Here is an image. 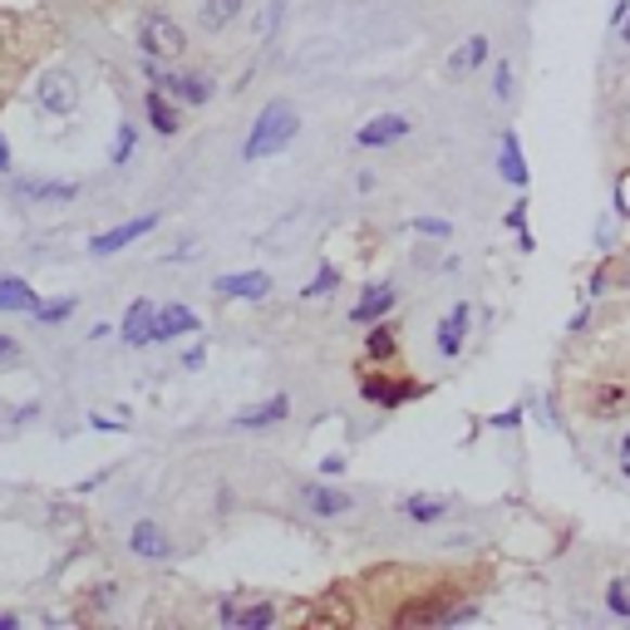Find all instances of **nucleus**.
Wrapping results in <instances>:
<instances>
[{"label":"nucleus","instance_id":"obj_15","mask_svg":"<svg viewBox=\"0 0 630 630\" xmlns=\"http://www.w3.org/2000/svg\"><path fill=\"white\" fill-rule=\"evenodd\" d=\"M483 60H488V35H468V40H463L459 50L449 54V75H453V79H463L468 69H478Z\"/></svg>","mask_w":630,"mask_h":630},{"label":"nucleus","instance_id":"obj_1","mask_svg":"<svg viewBox=\"0 0 630 630\" xmlns=\"http://www.w3.org/2000/svg\"><path fill=\"white\" fill-rule=\"evenodd\" d=\"M577 409L591 419V424H616V419L630 414V374H596L577 389Z\"/></svg>","mask_w":630,"mask_h":630},{"label":"nucleus","instance_id":"obj_8","mask_svg":"<svg viewBox=\"0 0 630 630\" xmlns=\"http://www.w3.org/2000/svg\"><path fill=\"white\" fill-rule=\"evenodd\" d=\"M158 335V310L153 300H133L129 316H124V345H153Z\"/></svg>","mask_w":630,"mask_h":630},{"label":"nucleus","instance_id":"obj_6","mask_svg":"<svg viewBox=\"0 0 630 630\" xmlns=\"http://www.w3.org/2000/svg\"><path fill=\"white\" fill-rule=\"evenodd\" d=\"M360 395L370 399V404L395 409V404H409V399L424 395V385H409V380H380V374H370V380L360 385Z\"/></svg>","mask_w":630,"mask_h":630},{"label":"nucleus","instance_id":"obj_16","mask_svg":"<svg viewBox=\"0 0 630 630\" xmlns=\"http://www.w3.org/2000/svg\"><path fill=\"white\" fill-rule=\"evenodd\" d=\"M242 11H246V0H203L197 25H203V30H227V25H232Z\"/></svg>","mask_w":630,"mask_h":630},{"label":"nucleus","instance_id":"obj_13","mask_svg":"<svg viewBox=\"0 0 630 630\" xmlns=\"http://www.w3.org/2000/svg\"><path fill=\"white\" fill-rule=\"evenodd\" d=\"M217 291L222 296H242V300H261L271 291L267 271H242V277H217Z\"/></svg>","mask_w":630,"mask_h":630},{"label":"nucleus","instance_id":"obj_9","mask_svg":"<svg viewBox=\"0 0 630 630\" xmlns=\"http://www.w3.org/2000/svg\"><path fill=\"white\" fill-rule=\"evenodd\" d=\"M409 133V118H399V114H380V118H370L360 133H355V143L360 149H385V143H395V139H404Z\"/></svg>","mask_w":630,"mask_h":630},{"label":"nucleus","instance_id":"obj_30","mask_svg":"<svg viewBox=\"0 0 630 630\" xmlns=\"http://www.w3.org/2000/svg\"><path fill=\"white\" fill-rule=\"evenodd\" d=\"M606 281H610V286H626V291H630V252L610 261V267H606Z\"/></svg>","mask_w":630,"mask_h":630},{"label":"nucleus","instance_id":"obj_26","mask_svg":"<svg viewBox=\"0 0 630 630\" xmlns=\"http://www.w3.org/2000/svg\"><path fill=\"white\" fill-rule=\"evenodd\" d=\"M30 197H40V203H69V197H79L75 182H35V188H25Z\"/></svg>","mask_w":630,"mask_h":630},{"label":"nucleus","instance_id":"obj_11","mask_svg":"<svg viewBox=\"0 0 630 630\" xmlns=\"http://www.w3.org/2000/svg\"><path fill=\"white\" fill-rule=\"evenodd\" d=\"M389 310H395V286H370L360 300H355L350 321L355 325H374L380 316H389Z\"/></svg>","mask_w":630,"mask_h":630},{"label":"nucleus","instance_id":"obj_21","mask_svg":"<svg viewBox=\"0 0 630 630\" xmlns=\"http://www.w3.org/2000/svg\"><path fill=\"white\" fill-rule=\"evenodd\" d=\"M306 620H310V626H350V620H355V606H345L340 596H331V601H321V606L310 610Z\"/></svg>","mask_w":630,"mask_h":630},{"label":"nucleus","instance_id":"obj_31","mask_svg":"<svg viewBox=\"0 0 630 630\" xmlns=\"http://www.w3.org/2000/svg\"><path fill=\"white\" fill-rule=\"evenodd\" d=\"M129 153H133V129L124 124V129H118V143H114V163H129Z\"/></svg>","mask_w":630,"mask_h":630},{"label":"nucleus","instance_id":"obj_39","mask_svg":"<svg viewBox=\"0 0 630 630\" xmlns=\"http://www.w3.org/2000/svg\"><path fill=\"white\" fill-rule=\"evenodd\" d=\"M620 40H626V44H630V21H626V25H620Z\"/></svg>","mask_w":630,"mask_h":630},{"label":"nucleus","instance_id":"obj_22","mask_svg":"<svg viewBox=\"0 0 630 630\" xmlns=\"http://www.w3.org/2000/svg\"><path fill=\"white\" fill-rule=\"evenodd\" d=\"M75 306H79L75 296H60V300H35V321H40V325H60V321H69V316H75Z\"/></svg>","mask_w":630,"mask_h":630},{"label":"nucleus","instance_id":"obj_17","mask_svg":"<svg viewBox=\"0 0 630 630\" xmlns=\"http://www.w3.org/2000/svg\"><path fill=\"white\" fill-rule=\"evenodd\" d=\"M188 331H197V316L188 306H163L158 310V335L153 340H172V335H188Z\"/></svg>","mask_w":630,"mask_h":630},{"label":"nucleus","instance_id":"obj_7","mask_svg":"<svg viewBox=\"0 0 630 630\" xmlns=\"http://www.w3.org/2000/svg\"><path fill=\"white\" fill-rule=\"evenodd\" d=\"M153 227H158V217H153V213H143V217H133V222L114 227V232L94 236V242H89V252H94V257H114L118 246H129V242H139V236H143V232H153Z\"/></svg>","mask_w":630,"mask_h":630},{"label":"nucleus","instance_id":"obj_12","mask_svg":"<svg viewBox=\"0 0 630 630\" xmlns=\"http://www.w3.org/2000/svg\"><path fill=\"white\" fill-rule=\"evenodd\" d=\"M468 316L473 310L468 306H453L449 316H443V325H438V355H459L463 350V335H468Z\"/></svg>","mask_w":630,"mask_h":630},{"label":"nucleus","instance_id":"obj_36","mask_svg":"<svg viewBox=\"0 0 630 630\" xmlns=\"http://www.w3.org/2000/svg\"><path fill=\"white\" fill-rule=\"evenodd\" d=\"M620 468H626V478H630V434L620 438Z\"/></svg>","mask_w":630,"mask_h":630},{"label":"nucleus","instance_id":"obj_32","mask_svg":"<svg viewBox=\"0 0 630 630\" xmlns=\"http://www.w3.org/2000/svg\"><path fill=\"white\" fill-rule=\"evenodd\" d=\"M507 94H513V69L498 65V99H507Z\"/></svg>","mask_w":630,"mask_h":630},{"label":"nucleus","instance_id":"obj_25","mask_svg":"<svg viewBox=\"0 0 630 630\" xmlns=\"http://www.w3.org/2000/svg\"><path fill=\"white\" fill-rule=\"evenodd\" d=\"M178 99H188V104H207V99H213V79L207 75H178Z\"/></svg>","mask_w":630,"mask_h":630},{"label":"nucleus","instance_id":"obj_29","mask_svg":"<svg viewBox=\"0 0 630 630\" xmlns=\"http://www.w3.org/2000/svg\"><path fill=\"white\" fill-rule=\"evenodd\" d=\"M335 286H340V271H335V267H325L321 277H316V281H310V286H306V296H325V291H335Z\"/></svg>","mask_w":630,"mask_h":630},{"label":"nucleus","instance_id":"obj_2","mask_svg":"<svg viewBox=\"0 0 630 630\" xmlns=\"http://www.w3.org/2000/svg\"><path fill=\"white\" fill-rule=\"evenodd\" d=\"M296 133H300L296 108H291L286 99H277V104L261 108L257 129H252V139H246V149H242V158H267V153H281Z\"/></svg>","mask_w":630,"mask_h":630},{"label":"nucleus","instance_id":"obj_27","mask_svg":"<svg viewBox=\"0 0 630 630\" xmlns=\"http://www.w3.org/2000/svg\"><path fill=\"white\" fill-rule=\"evenodd\" d=\"M404 513L414 517V523H434V517H443V502H438V498H409Z\"/></svg>","mask_w":630,"mask_h":630},{"label":"nucleus","instance_id":"obj_4","mask_svg":"<svg viewBox=\"0 0 630 630\" xmlns=\"http://www.w3.org/2000/svg\"><path fill=\"white\" fill-rule=\"evenodd\" d=\"M143 50H149V60H178L188 50V30L172 15H149L143 21Z\"/></svg>","mask_w":630,"mask_h":630},{"label":"nucleus","instance_id":"obj_19","mask_svg":"<svg viewBox=\"0 0 630 630\" xmlns=\"http://www.w3.org/2000/svg\"><path fill=\"white\" fill-rule=\"evenodd\" d=\"M149 124H153L158 133H178V129H182L178 108L168 104V94H163V89H153V94H149Z\"/></svg>","mask_w":630,"mask_h":630},{"label":"nucleus","instance_id":"obj_10","mask_svg":"<svg viewBox=\"0 0 630 630\" xmlns=\"http://www.w3.org/2000/svg\"><path fill=\"white\" fill-rule=\"evenodd\" d=\"M300 502H306L316 517H340V513H350V492L325 488V483H310V488L300 492Z\"/></svg>","mask_w":630,"mask_h":630},{"label":"nucleus","instance_id":"obj_34","mask_svg":"<svg viewBox=\"0 0 630 630\" xmlns=\"http://www.w3.org/2000/svg\"><path fill=\"white\" fill-rule=\"evenodd\" d=\"M203 345H193V350H188V355H182V370H203Z\"/></svg>","mask_w":630,"mask_h":630},{"label":"nucleus","instance_id":"obj_38","mask_svg":"<svg viewBox=\"0 0 630 630\" xmlns=\"http://www.w3.org/2000/svg\"><path fill=\"white\" fill-rule=\"evenodd\" d=\"M0 630H15V616H0Z\"/></svg>","mask_w":630,"mask_h":630},{"label":"nucleus","instance_id":"obj_20","mask_svg":"<svg viewBox=\"0 0 630 630\" xmlns=\"http://www.w3.org/2000/svg\"><path fill=\"white\" fill-rule=\"evenodd\" d=\"M35 291L21 277H0V310H35Z\"/></svg>","mask_w":630,"mask_h":630},{"label":"nucleus","instance_id":"obj_3","mask_svg":"<svg viewBox=\"0 0 630 630\" xmlns=\"http://www.w3.org/2000/svg\"><path fill=\"white\" fill-rule=\"evenodd\" d=\"M606 139L610 149L630 158V69H620L606 85Z\"/></svg>","mask_w":630,"mask_h":630},{"label":"nucleus","instance_id":"obj_33","mask_svg":"<svg viewBox=\"0 0 630 630\" xmlns=\"http://www.w3.org/2000/svg\"><path fill=\"white\" fill-rule=\"evenodd\" d=\"M419 232H434V236H449V222H434V217H419Z\"/></svg>","mask_w":630,"mask_h":630},{"label":"nucleus","instance_id":"obj_28","mask_svg":"<svg viewBox=\"0 0 630 630\" xmlns=\"http://www.w3.org/2000/svg\"><path fill=\"white\" fill-rule=\"evenodd\" d=\"M271 620H277V606H252V610H236V616H232V626L261 630V626H271Z\"/></svg>","mask_w":630,"mask_h":630},{"label":"nucleus","instance_id":"obj_18","mask_svg":"<svg viewBox=\"0 0 630 630\" xmlns=\"http://www.w3.org/2000/svg\"><path fill=\"white\" fill-rule=\"evenodd\" d=\"M129 547H133V552H139V556H168V537L158 532V523H153V517H143V523L133 527Z\"/></svg>","mask_w":630,"mask_h":630},{"label":"nucleus","instance_id":"obj_5","mask_svg":"<svg viewBox=\"0 0 630 630\" xmlns=\"http://www.w3.org/2000/svg\"><path fill=\"white\" fill-rule=\"evenodd\" d=\"M35 99H40V108H50V114H75L79 94H75V79L60 75V69H50V75H40V85H35Z\"/></svg>","mask_w":630,"mask_h":630},{"label":"nucleus","instance_id":"obj_37","mask_svg":"<svg viewBox=\"0 0 630 630\" xmlns=\"http://www.w3.org/2000/svg\"><path fill=\"white\" fill-rule=\"evenodd\" d=\"M5 168H11V143L0 139V172H5Z\"/></svg>","mask_w":630,"mask_h":630},{"label":"nucleus","instance_id":"obj_35","mask_svg":"<svg viewBox=\"0 0 630 630\" xmlns=\"http://www.w3.org/2000/svg\"><path fill=\"white\" fill-rule=\"evenodd\" d=\"M15 355H21V345H15L11 335H0V360H15Z\"/></svg>","mask_w":630,"mask_h":630},{"label":"nucleus","instance_id":"obj_24","mask_svg":"<svg viewBox=\"0 0 630 630\" xmlns=\"http://www.w3.org/2000/svg\"><path fill=\"white\" fill-rule=\"evenodd\" d=\"M399 350V335H395V325H374L370 331V340H364V355L370 360H389V355Z\"/></svg>","mask_w":630,"mask_h":630},{"label":"nucleus","instance_id":"obj_14","mask_svg":"<svg viewBox=\"0 0 630 630\" xmlns=\"http://www.w3.org/2000/svg\"><path fill=\"white\" fill-rule=\"evenodd\" d=\"M286 414H291V399L277 395V399H267V404L242 409V414H236V428H267V424H281Z\"/></svg>","mask_w":630,"mask_h":630},{"label":"nucleus","instance_id":"obj_23","mask_svg":"<svg viewBox=\"0 0 630 630\" xmlns=\"http://www.w3.org/2000/svg\"><path fill=\"white\" fill-rule=\"evenodd\" d=\"M502 178L513 182V188H523V182H527V168H523V149H517V139H513V133L502 139Z\"/></svg>","mask_w":630,"mask_h":630}]
</instances>
